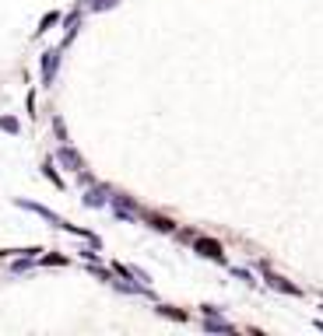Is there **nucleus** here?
<instances>
[{"label":"nucleus","instance_id":"nucleus-2","mask_svg":"<svg viewBox=\"0 0 323 336\" xmlns=\"http://www.w3.org/2000/svg\"><path fill=\"white\" fill-rule=\"evenodd\" d=\"M60 161H64L67 168H74V172H81V158L74 154V151H71V147H64V151H60Z\"/></svg>","mask_w":323,"mask_h":336},{"label":"nucleus","instance_id":"nucleus-5","mask_svg":"<svg viewBox=\"0 0 323 336\" xmlns=\"http://www.w3.org/2000/svg\"><path fill=\"white\" fill-rule=\"evenodd\" d=\"M151 224H155L158 231H172V221H169V217H151Z\"/></svg>","mask_w":323,"mask_h":336},{"label":"nucleus","instance_id":"nucleus-8","mask_svg":"<svg viewBox=\"0 0 323 336\" xmlns=\"http://www.w3.org/2000/svg\"><path fill=\"white\" fill-rule=\"evenodd\" d=\"M105 4H113V0H95V7H105Z\"/></svg>","mask_w":323,"mask_h":336},{"label":"nucleus","instance_id":"nucleus-4","mask_svg":"<svg viewBox=\"0 0 323 336\" xmlns=\"http://www.w3.org/2000/svg\"><path fill=\"white\" fill-rule=\"evenodd\" d=\"M53 70H57V53H46V63H42V74H46V81L53 77Z\"/></svg>","mask_w":323,"mask_h":336},{"label":"nucleus","instance_id":"nucleus-7","mask_svg":"<svg viewBox=\"0 0 323 336\" xmlns=\"http://www.w3.org/2000/svg\"><path fill=\"white\" fill-rule=\"evenodd\" d=\"M162 315H172V319H186V315H183V312H179V308H169V305H165V308H162Z\"/></svg>","mask_w":323,"mask_h":336},{"label":"nucleus","instance_id":"nucleus-3","mask_svg":"<svg viewBox=\"0 0 323 336\" xmlns=\"http://www.w3.org/2000/svg\"><path fill=\"white\" fill-rule=\"evenodd\" d=\"M267 280H271V287H281V291H288V294H299V287H292L288 280H281V277H274V273H267Z\"/></svg>","mask_w":323,"mask_h":336},{"label":"nucleus","instance_id":"nucleus-6","mask_svg":"<svg viewBox=\"0 0 323 336\" xmlns=\"http://www.w3.org/2000/svg\"><path fill=\"white\" fill-rule=\"evenodd\" d=\"M0 130H7V133H14V130H18V119H0Z\"/></svg>","mask_w":323,"mask_h":336},{"label":"nucleus","instance_id":"nucleus-1","mask_svg":"<svg viewBox=\"0 0 323 336\" xmlns=\"http://www.w3.org/2000/svg\"><path fill=\"white\" fill-rule=\"evenodd\" d=\"M197 252H204L207 259H222V245L211 238H197Z\"/></svg>","mask_w":323,"mask_h":336}]
</instances>
